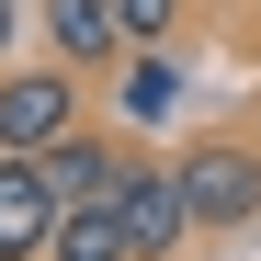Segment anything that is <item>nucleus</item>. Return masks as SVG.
<instances>
[{
	"mask_svg": "<svg viewBox=\"0 0 261 261\" xmlns=\"http://www.w3.org/2000/svg\"><path fill=\"white\" fill-rule=\"evenodd\" d=\"M114 34L125 46H170L182 34V0H114Z\"/></svg>",
	"mask_w": 261,
	"mask_h": 261,
	"instance_id": "nucleus-9",
	"label": "nucleus"
},
{
	"mask_svg": "<svg viewBox=\"0 0 261 261\" xmlns=\"http://www.w3.org/2000/svg\"><path fill=\"white\" fill-rule=\"evenodd\" d=\"M137 261H182V250H137Z\"/></svg>",
	"mask_w": 261,
	"mask_h": 261,
	"instance_id": "nucleus-11",
	"label": "nucleus"
},
{
	"mask_svg": "<svg viewBox=\"0 0 261 261\" xmlns=\"http://www.w3.org/2000/svg\"><path fill=\"white\" fill-rule=\"evenodd\" d=\"M46 261H137V239H125V204H114V193L68 204V216H57V250H46Z\"/></svg>",
	"mask_w": 261,
	"mask_h": 261,
	"instance_id": "nucleus-5",
	"label": "nucleus"
},
{
	"mask_svg": "<svg viewBox=\"0 0 261 261\" xmlns=\"http://www.w3.org/2000/svg\"><path fill=\"white\" fill-rule=\"evenodd\" d=\"M170 91H182L170 46H137V80H125V114H137V125H159V114H170Z\"/></svg>",
	"mask_w": 261,
	"mask_h": 261,
	"instance_id": "nucleus-8",
	"label": "nucleus"
},
{
	"mask_svg": "<svg viewBox=\"0 0 261 261\" xmlns=\"http://www.w3.org/2000/svg\"><path fill=\"white\" fill-rule=\"evenodd\" d=\"M114 204H125V239H137V250H182V239H193V204H182V170H159V159H125V182H114Z\"/></svg>",
	"mask_w": 261,
	"mask_h": 261,
	"instance_id": "nucleus-4",
	"label": "nucleus"
},
{
	"mask_svg": "<svg viewBox=\"0 0 261 261\" xmlns=\"http://www.w3.org/2000/svg\"><path fill=\"white\" fill-rule=\"evenodd\" d=\"M182 170V204H193V227L204 239H239V227H261V148H239V137H204L193 159H170Z\"/></svg>",
	"mask_w": 261,
	"mask_h": 261,
	"instance_id": "nucleus-1",
	"label": "nucleus"
},
{
	"mask_svg": "<svg viewBox=\"0 0 261 261\" xmlns=\"http://www.w3.org/2000/svg\"><path fill=\"white\" fill-rule=\"evenodd\" d=\"M46 46L68 57V68H102L125 34H114V0H46Z\"/></svg>",
	"mask_w": 261,
	"mask_h": 261,
	"instance_id": "nucleus-6",
	"label": "nucleus"
},
{
	"mask_svg": "<svg viewBox=\"0 0 261 261\" xmlns=\"http://www.w3.org/2000/svg\"><path fill=\"white\" fill-rule=\"evenodd\" d=\"M12 23H23V12H12V0H0V57H12Z\"/></svg>",
	"mask_w": 261,
	"mask_h": 261,
	"instance_id": "nucleus-10",
	"label": "nucleus"
},
{
	"mask_svg": "<svg viewBox=\"0 0 261 261\" xmlns=\"http://www.w3.org/2000/svg\"><path fill=\"white\" fill-rule=\"evenodd\" d=\"M68 125H80V80H68V57H46V68H0V148H12V159H46Z\"/></svg>",
	"mask_w": 261,
	"mask_h": 261,
	"instance_id": "nucleus-2",
	"label": "nucleus"
},
{
	"mask_svg": "<svg viewBox=\"0 0 261 261\" xmlns=\"http://www.w3.org/2000/svg\"><path fill=\"white\" fill-rule=\"evenodd\" d=\"M57 182H46V159H12L0 148V261H46L57 250Z\"/></svg>",
	"mask_w": 261,
	"mask_h": 261,
	"instance_id": "nucleus-3",
	"label": "nucleus"
},
{
	"mask_svg": "<svg viewBox=\"0 0 261 261\" xmlns=\"http://www.w3.org/2000/svg\"><path fill=\"white\" fill-rule=\"evenodd\" d=\"M46 182H57V204H91V193H114V182H125V159H114L102 137H80V125H68V137L46 148Z\"/></svg>",
	"mask_w": 261,
	"mask_h": 261,
	"instance_id": "nucleus-7",
	"label": "nucleus"
}]
</instances>
